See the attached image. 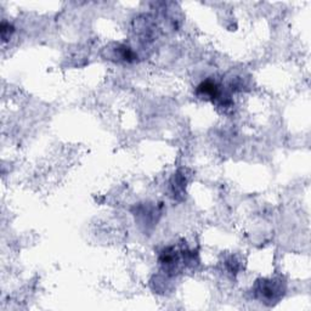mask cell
Listing matches in <instances>:
<instances>
[{
  "instance_id": "6da1fadb",
  "label": "cell",
  "mask_w": 311,
  "mask_h": 311,
  "mask_svg": "<svg viewBox=\"0 0 311 311\" xmlns=\"http://www.w3.org/2000/svg\"><path fill=\"white\" fill-rule=\"evenodd\" d=\"M197 94L200 96H204L206 98L216 100V98H219L220 90L214 82L206 80L203 82V83H200L198 88H197Z\"/></svg>"
},
{
  "instance_id": "7a4b0ae2",
  "label": "cell",
  "mask_w": 311,
  "mask_h": 311,
  "mask_svg": "<svg viewBox=\"0 0 311 311\" xmlns=\"http://www.w3.org/2000/svg\"><path fill=\"white\" fill-rule=\"evenodd\" d=\"M280 290L278 287H276L275 282L274 281H268V282H264L262 284V287L259 288V293L262 294V299H268V300H274L277 296H280Z\"/></svg>"
}]
</instances>
